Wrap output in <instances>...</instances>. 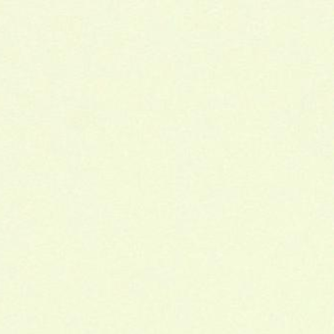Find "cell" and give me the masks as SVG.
<instances>
[{"label": "cell", "mask_w": 334, "mask_h": 334, "mask_svg": "<svg viewBox=\"0 0 334 334\" xmlns=\"http://www.w3.org/2000/svg\"><path fill=\"white\" fill-rule=\"evenodd\" d=\"M240 103L239 95L235 92H210L205 98L207 110H236Z\"/></svg>", "instance_id": "1"}, {"label": "cell", "mask_w": 334, "mask_h": 334, "mask_svg": "<svg viewBox=\"0 0 334 334\" xmlns=\"http://www.w3.org/2000/svg\"><path fill=\"white\" fill-rule=\"evenodd\" d=\"M333 28V16L329 15H300L301 32H328Z\"/></svg>", "instance_id": "2"}, {"label": "cell", "mask_w": 334, "mask_h": 334, "mask_svg": "<svg viewBox=\"0 0 334 334\" xmlns=\"http://www.w3.org/2000/svg\"><path fill=\"white\" fill-rule=\"evenodd\" d=\"M174 76L186 78L189 80L205 79L209 74V65L205 61H190L174 65Z\"/></svg>", "instance_id": "3"}, {"label": "cell", "mask_w": 334, "mask_h": 334, "mask_svg": "<svg viewBox=\"0 0 334 334\" xmlns=\"http://www.w3.org/2000/svg\"><path fill=\"white\" fill-rule=\"evenodd\" d=\"M333 144L331 141H320L318 139H304L300 142V156L325 157L332 154Z\"/></svg>", "instance_id": "4"}, {"label": "cell", "mask_w": 334, "mask_h": 334, "mask_svg": "<svg viewBox=\"0 0 334 334\" xmlns=\"http://www.w3.org/2000/svg\"><path fill=\"white\" fill-rule=\"evenodd\" d=\"M194 141H219L223 139L224 129L220 124H206L201 126H193Z\"/></svg>", "instance_id": "5"}, {"label": "cell", "mask_w": 334, "mask_h": 334, "mask_svg": "<svg viewBox=\"0 0 334 334\" xmlns=\"http://www.w3.org/2000/svg\"><path fill=\"white\" fill-rule=\"evenodd\" d=\"M186 164L190 173H204L209 168V160L207 156L203 154H192Z\"/></svg>", "instance_id": "6"}, {"label": "cell", "mask_w": 334, "mask_h": 334, "mask_svg": "<svg viewBox=\"0 0 334 334\" xmlns=\"http://www.w3.org/2000/svg\"><path fill=\"white\" fill-rule=\"evenodd\" d=\"M272 198H297L300 197V189L295 186H274L270 189Z\"/></svg>", "instance_id": "7"}, {"label": "cell", "mask_w": 334, "mask_h": 334, "mask_svg": "<svg viewBox=\"0 0 334 334\" xmlns=\"http://www.w3.org/2000/svg\"><path fill=\"white\" fill-rule=\"evenodd\" d=\"M284 38H285V46L288 49L300 47L303 42L302 32L297 29H287L285 32Z\"/></svg>", "instance_id": "8"}, {"label": "cell", "mask_w": 334, "mask_h": 334, "mask_svg": "<svg viewBox=\"0 0 334 334\" xmlns=\"http://www.w3.org/2000/svg\"><path fill=\"white\" fill-rule=\"evenodd\" d=\"M267 56L272 63H288V49L285 45L269 46Z\"/></svg>", "instance_id": "9"}, {"label": "cell", "mask_w": 334, "mask_h": 334, "mask_svg": "<svg viewBox=\"0 0 334 334\" xmlns=\"http://www.w3.org/2000/svg\"><path fill=\"white\" fill-rule=\"evenodd\" d=\"M319 105V95L316 91L300 92V107L302 110H314Z\"/></svg>", "instance_id": "10"}, {"label": "cell", "mask_w": 334, "mask_h": 334, "mask_svg": "<svg viewBox=\"0 0 334 334\" xmlns=\"http://www.w3.org/2000/svg\"><path fill=\"white\" fill-rule=\"evenodd\" d=\"M268 118L270 124L272 125H280V126H287V115H286V108L281 107H272L268 113Z\"/></svg>", "instance_id": "11"}, {"label": "cell", "mask_w": 334, "mask_h": 334, "mask_svg": "<svg viewBox=\"0 0 334 334\" xmlns=\"http://www.w3.org/2000/svg\"><path fill=\"white\" fill-rule=\"evenodd\" d=\"M224 48L222 46L218 45H213L209 46L205 50V58L207 64H219L223 62L224 59Z\"/></svg>", "instance_id": "12"}, {"label": "cell", "mask_w": 334, "mask_h": 334, "mask_svg": "<svg viewBox=\"0 0 334 334\" xmlns=\"http://www.w3.org/2000/svg\"><path fill=\"white\" fill-rule=\"evenodd\" d=\"M189 117H190V124L193 126H201L208 124L209 114L206 108H201V107L193 108L190 111Z\"/></svg>", "instance_id": "13"}, {"label": "cell", "mask_w": 334, "mask_h": 334, "mask_svg": "<svg viewBox=\"0 0 334 334\" xmlns=\"http://www.w3.org/2000/svg\"><path fill=\"white\" fill-rule=\"evenodd\" d=\"M333 67L332 63L326 60L317 61L315 64V78L318 79H330L332 76Z\"/></svg>", "instance_id": "14"}, {"label": "cell", "mask_w": 334, "mask_h": 334, "mask_svg": "<svg viewBox=\"0 0 334 334\" xmlns=\"http://www.w3.org/2000/svg\"><path fill=\"white\" fill-rule=\"evenodd\" d=\"M179 124H163L159 126L158 135L162 140L165 141H174L178 134Z\"/></svg>", "instance_id": "15"}, {"label": "cell", "mask_w": 334, "mask_h": 334, "mask_svg": "<svg viewBox=\"0 0 334 334\" xmlns=\"http://www.w3.org/2000/svg\"><path fill=\"white\" fill-rule=\"evenodd\" d=\"M333 125L332 124H318L315 130L316 139L320 141H331L333 139Z\"/></svg>", "instance_id": "16"}, {"label": "cell", "mask_w": 334, "mask_h": 334, "mask_svg": "<svg viewBox=\"0 0 334 334\" xmlns=\"http://www.w3.org/2000/svg\"><path fill=\"white\" fill-rule=\"evenodd\" d=\"M303 165L302 157L297 154H290L285 156L284 160V168L288 173H296Z\"/></svg>", "instance_id": "17"}, {"label": "cell", "mask_w": 334, "mask_h": 334, "mask_svg": "<svg viewBox=\"0 0 334 334\" xmlns=\"http://www.w3.org/2000/svg\"><path fill=\"white\" fill-rule=\"evenodd\" d=\"M300 63L314 62L318 58L319 51L315 45H301L300 48Z\"/></svg>", "instance_id": "18"}, {"label": "cell", "mask_w": 334, "mask_h": 334, "mask_svg": "<svg viewBox=\"0 0 334 334\" xmlns=\"http://www.w3.org/2000/svg\"><path fill=\"white\" fill-rule=\"evenodd\" d=\"M161 30L169 33H173L177 31V16L174 13H167L161 15L160 20Z\"/></svg>", "instance_id": "19"}, {"label": "cell", "mask_w": 334, "mask_h": 334, "mask_svg": "<svg viewBox=\"0 0 334 334\" xmlns=\"http://www.w3.org/2000/svg\"><path fill=\"white\" fill-rule=\"evenodd\" d=\"M205 13L213 18H221L224 13V3L223 1H208L205 3Z\"/></svg>", "instance_id": "20"}, {"label": "cell", "mask_w": 334, "mask_h": 334, "mask_svg": "<svg viewBox=\"0 0 334 334\" xmlns=\"http://www.w3.org/2000/svg\"><path fill=\"white\" fill-rule=\"evenodd\" d=\"M174 91L177 94H189L193 91V81L186 78H175L174 80Z\"/></svg>", "instance_id": "21"}, {"label": "cell", "mask_w": 334, "mask_h": 334, "mask_svg": "<svg viewBox=\"0 0 334 334\" xmlns=\"http://www.w3.org/2000/svg\"><path fill=\"white\" fill-rule=\"evenodd\" d=\"M193 154L192 143L175 144V162L186 161Z\"/></svg>", "instance_id": "22"}, {"label": "cell", "mask_w": 334, "mask_h": 334, "mask_svg": "<svg viewBox=\"0 0 334 334\" xmlns=\"http://www.w3.org/2000/svg\"><path fill=\"white\" fill-rule=\"evenodd\" d=\"M174 15L182 16V17H189L193 13V3L191 1L183 0V1H175L173 5Z\"/></svg>", "instance_id": "23"}, {"label": "cell", "mask_w": 334, "mask_h": 334, "mask_svg": "<svg viewBox=\"0 0 334 334\" xmlns=\"http://www.w3.org/2000/svg\"><path fill=\"white\" fill-rule=\"evenodd\" d=\"M143 105L149 110H157L161 107V96L155 92L146 93L143 97Z\"/></svg>", "instance_id": "24"}, {"label": "cell", "mask_w": 334, "mask_h": 334, "mask_svg": "<svg viewBox=\"0 0 334 334\" xmlns=\"http://www.w3.org/2000/svg\"><path fill=\"white\" fill-rule=\"evenodd\" d=\"M268 134H269L270 139L272 141H282L286 138L287 131L285 126L270 124Z\"/></svg>", "instance_id": "25"}, {"label": "cell", "mask_w": 334, "mask_h": 334, "mask_svg": "<svg viewBox=\"0 0 334 334\" xmlns=\"http://www.w3.org/2000/svg\"><path fill=\"white\" fill-rule=\"evenodd\" d=\"M287 125H299L303 121V116L300 109L286 108Z\"/></svg>", "instance_id": "26"}, {"label": "cell", "mask_w": 334, "mask_h": 334, "mask_svg": "<svg viewBox=\"0 0 334 334\" xmlns=\"http://www.w3.org/2000/svg\"><path fill=\"white\" fill-rule=\"evenodd\" d=\"M318 89V80L315 76H305L300 80V92L316 91Z\"/></svg>", "instance_id": "27"}, {"label": "cell", "mask_w": 334, "mask_h": 334, "mask_svg": "<svg viewBox=\"0 0 334 334\" xmlns=\"http://www.w3.org/2000/svg\"><path fill=\"white\" fill-rule=\"evenodd\" d=\"M254 99L258 102H268L271 100V94L269 92H257L254 94Z\"/></svg>", "instance_id": "28"}]
</instances>
